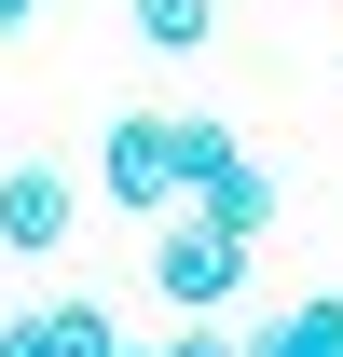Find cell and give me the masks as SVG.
I'll use <instances>...</instances> for the list:
<instances>
[{
  "label": "cell",
  "mask_w": 343,
  "mask_h": 357,
  "mask_svg": "<svg viewBox=\"0 0 343 357\" xmlns=\"http://www.w3.org/2000/svg\"><path fill=\"white\" fill-rule=\"evenodd\" d=\"M192 124H206V110H124V124L96 137V192H110L124 220L192 206Z\"/></svg>",
  "instance_id": "obj_1"
},
{
  "label": "cell",
  "mask_w": 343,
  "mask_h": 357,
  "mask_svg": "<svg viewBox=\"0 0 343 357\" xmlns=\"http://www.w3.org/2000/svg\"><path fill=\"white\" fill-rule=\"evenodd\" d=\"M151 289H165V316H220L234 289H247V234H220L206 206H165V234H151Z\"/></svg>",
  "instance_id": "obj_2"
},
{
  "label": "cell",
  "mask_w": 343,
  "mask_h": 357,
  "mask_svg": "<svg viewBox=\"0 0 343 357\" xmlns=\"http://www.w3.org/2000/svg\"><path fill=\"white\" fill-rule=\"evenodd\" d=\"M69 234H83L69 165H0V261H55Z\"/></svg>",
  "instance_id": "obj_3"
},
{
  "label": "cell",
  "mask_w": 343,
  "mask_h": 357,
  "mask_svg": "<svg viewBox=\"0 0 343 357\" xmlns=\"http://www.w3.org/2000/svg\"><path fill=\"white\" fill-rule=\"evenodd\" d=\"M247 357H343V289H302L289 316H261Z\"/></svg>",
  "instance_id": "obj_4"
},
{
  "label": "cell",
  "mask_w": 343,
  "mask_h": 357,
  "mask_svg": "<svg viewBox=\"0 0 343 357\" xmlns=\"http://www.w3.org/2000/svg\"><path fill=\"white\" fill-rule=\"evenodd\" d=\"M192 206H206V220H220V234H247V248H261V234H275V178H261V165H247V151H234V165H220V178H206V192H192Z\"/></svg>",
  "instance_id": "obj_5"
},
{
  "label": "cell",
  "mask_w": 343,
  "mask_h": 357,
  "mask_svg": "<svg viewBox=\"0 0 343 357\" xmlns=\"http://www.w3.org/2000/svg\"><path fill=\"white\" fill-rule=\"evenodd\" d=\"M124 28H137L151 55H206V42H220V0H124Z\"/></svg>",
  "instance_id": "obj_6"
},
{
  "label": "cell",
  "mask_w": 343,
  "mask_h": 357,
  "mask_svg": "<svg viewBox=\"0 0 343 357\" xmlns=\"http://www.w3.org/2000/svg\"><path fill=\"white\" fill-rule=\"evenodd\" d=\"M110 303H42V357H110Z\"/></svg>",
  "instance_id": "obj_7"
},
{
  "label": "cell",
  "mask_w": 343,
  "mask_h": 357,
  "mask_svg": "<svg viewBox=\"0 0 343 357\" xmlns=\"http://www.w3.org/2000/svg\"><path fill=\"white\" fill-rule=\"evenodd\" d=\"M165 357H247V330H220V316H178V344Z\"/></svg>",
  "instance_id": "obj_8"
},
{
  "label": "cell",
  "mask_w": 343,
  "mask_h": 357,
  "mask_svg": "<svg viewBox=\"0 0 343 357\" xmlns=\"http://www.w3.org/2000/svg\"><path fill=\"white\" fill-rule=\"evenodd\" d=\"M28 14H42V0H0V28H28Z\"/></svg>",
  "instance_id": "obj_9"
},
{
  "label": "cell",
  "mask_w": 343,
  "mask_h": 357,
  "mask_svg": "<svg viewBox=\"0 0 343 357\" xmlns=\"http://www.w3.org/2000/svg\"><path fill=\"white\" fill-rule=\"evenodd\" d=\"M110 357H165V344H110Z\"/></svg>",
  "instance_id": "obj_10"
}]
</instances>
